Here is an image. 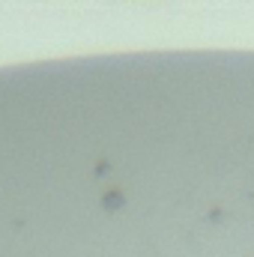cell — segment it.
Instances as JSON below:
<instances>
[{
    "instance_id": "cell-1",
    "label": "cell",
    "mask_w": 254,
    "mask_h": 257,
    "mask_svg": "<svg viewBox=\"0 0 254 257\" xmlns=\"http://www.w3.org/2000/svg\"><path fill=\"white\" fill-rule=\"evenodd\" d=\"M102 206H105L108 212H117V209H123V206H126V194L117 192V189H114V192H105V194H102Z\"/></svg>"
},
{
    "instance_id": "cell-2",
    "label": "cell",
    "mask_w": 254,
    "mask_h": 257,
    "mask_svg": "<svg viewBox=\"0 0 254 257\" xmlns=\"http://www.w3.org/2000/svg\"><path fill=\"white\" fill-rule=\"evenodd\" d=\"M96 174H99V177H105V174H108V162H102V165L96 168Z\"/></svg>"
}]
</instances>
